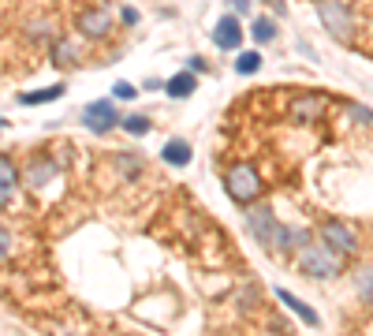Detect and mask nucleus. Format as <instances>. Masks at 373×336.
<instances>
[{"mask_svg": "<svg viewBox=\"0 0 373 336\" xmlns=\"http://www.w3.org/2000/svg\"><path fill=\"white\" fill-rule=\"evenodd\" d=\"M299 265H302V273H310L317 280H328V277L340 273V258L328 243H302L299 247Z\"/></svg>", "mask_w": 373, "mask_h": 336, "instance_id": "1", "label": "nucleus"}, {"mask_svg": "<svg viewBox=\"0 0 373 336\" xmlns=\"http://www.w3.org/2000/svg\"><path fill=\"white\" fill-rule=\"evenodd\" d=\"M224 184H228V195H232L239 205L254 202V198L261 195V176H258L250 164H235L232 172L224 176Z\"/></svg>", "mask_w": 373, "mask_h": 336, "instance_id": "2", "label": "nucleus"}, {"mask_svg": "<svg viewBox=\"0 0 373 336\" xmlns=\"http://www.w3.org/2000/svg\"><path fill=\"white\" fill-rule=\"evenodd\" d=\"M317 16H321V23L328 27L332 37H340V42L351 37V11L343 4H336V0H317Z\"/></svg>", "mask_w": 373, "mask_h": 336, "instance_id": "3", "label": "nucleus"}, {"mask_svg": "<svg viewBox=\"0 0 373 336\" xmlns=\"http://www.w3.org/2000/svg\"><path fill=\"white\" fill-rule=\"evenodd\" d=\"M321 239H325L336 254H355V251H358V236H355V232L343 224V221H325V224H321Z\"/></svg>", "mask_w": 373, "mask_h": 336, "instance_id": "4", "label": "nucleus"}, {"mask_svg": "<svg viewBox=\"0 0 373 336\" xmlns=\"http://www.w3.org/2000/svg\"><path fill=\"white\" fill-rule=\"evenodd\" d=\"M83 120H86L90 131L105 135V131H112V127L119 124V116H116V109H112V101H93V105L83 109Z\"/></svg>", "mask_w": 373, "mask_h": 336, "instance_id": "5", "label": "nucleus"}, {"mask_svg": "<svg viewBox=\"0 0 373 336\" xmlns=\"http://www.w3.org/2000/svg\"><path fill=\"white\" fill-rule=\"evenodd\" d=\"M213 42H217V49H228V53L243 45V27H239V19L235 16L217 19V27H213Z\"/></svg>", "mask_w": 373, "mask_h": 336, "instance_id": "6", "label": "nucleus"}, {"mask_svg": "<svg viewBox=\"0 0 373 336\" xmlns=\"http://www.w3.org/2000/svg\"><path fill=\"white\" fill-rule=\"evenodd\" d=\"M276 224H280V221H276L269 210H250V213H247V228L254 232V239L261 243V247H269V239H273Z\"/></svg>", "mask_w": 373, "mask_h": 336, "instance_id": "7", "label": "nucleus"}, {"mask_svg": "<svg viewBox=\"0 0 373 336\" xmlns=\"http://www.w3.org/2000/svg\"><path fill=\"white\" fill-rule=\"evenodd\" d=\"M109 27H112V16H109V11H101V8H90V11L78 16V30H83L86 37H105Z\"/></svg>", "mask_w": 373, "mask_h": 336, "instance_id": "8", "label": "nucleus"}, {"mask_svg": "<svg viewBox=\"0 0 373 336\" xmlns=\"http://www.w3.org/2000/svg\"><path fill=\"white\" fill-rule=\"evenodd\" d=\"M276 299L284 303V306L291 310V314H299V318H302V325H310V329H317V325H321V318H317V310H310V306H306V303L299 299V295H291L288 288H276Z\"/></svg>", "mask_w": 373, "mask_h": 336, "instance_id": "9", "label": "nucleus"}, {"mask_svg": "<svg viewBox=\"0 0 373 336\" xmlns=\"http://www.w3.org/2000/svg\"><path fill=\"white\" fill-rule=\"evenodd\" d=\"M16 187H19V172H16V164H11L8 157H0V205L11 202Z\"/></svg>", "mask_w": 373, "mask_h": 336, "instance_id": "10", "label": "nucleus"}, {"mask_svg": "<svg viewBox=\"0 0 373 336\" xmlns=\"http://www.w3.org/2000/svg\"><path fill=\"white\" fill-rule=\"evenodd\" d=\"M194 86H198L194 71H179V75H172V79L165 83V90H168L172 97H191V94H194Z\"/></svg>", "mask_w": 373, "mask_h": 336, "instance_id": "11", "label": "nucleus"}, {"mask_svg": "<svg viewBox=\"0 0 373 336\" xmlns=\"http://www.w3.org/2000/svg\"><path fill=\"white\" fill-rule=\"evenodd\" d=\"M161 157L168 161V164H191V142H183V138H172L168 146L161 150Z\"/></svg>", "mask_w": 373, "mask_h": 336, "instance_id": "12", "label": "nucleus"}, {"mask_svg": "<svg viewBox=\"0 0 373 336\" xmlns=\"http://www.w3.org/2000/svg\"><path fill=\"white\" fill-rule=\"evenodd\" d=\"M57 176V164L52 161H37L34 168H26V187H42L45 179H52Z\"/></svg>", "mask_w": 373, "mask_h": 336, "instance_id": "13", "label": "nucleus"}, {"mask_svg": "<svg viewBox=\"0 0 373 336\" xmlns=\"http://www.w3.org/2000/svg\"><path fill=\"white\" fill-rule=\"evenodd\" d=\"M64 94V83L60 86H45V90H34V94H23L19 101L23 105H45V101H57Z\"/></svg>", "mask_w": 373, "mask_h": 336, "instance_id": "14", "label": "nucleus"}, {"mask_svg": "<svg viewBox=\"0 0 373 336\" xmlns=\"http://www.w3.org/2000/svg\"><path fill=\"white\" fill-rule=\"evenodd\" d=\"M250 34H254V42H258V45H265V42H273V37H276V23H273V19H265V16H258V19H254V27H250Z\"/></svg>", "mask_w": 373, "mask_h": 336, "instance_id": "15", "label": "nucleus"}, {"mask_svg": "<svg viewBox=\"0 0 373 336\" xmlns=\"http://www.w3.org/2000/svg\"><path fill=\"white\" fill-rule=\"evenodd\" d=\"M261 68V56L258 53H239V60H235V71L239 75H254Z\"/></svg>", "mask_w": 373, "mask_h": 336, "instance_id": "16", "label": "nucleus"}, {"mask_svg": "<svg viewBox=\"0 0 373 336\" xmlns=\"http://www.w3.org/2000/svg\"><path fill=\"white\" fill-rule=\"evenodd\" d=\"M119 127H124V131L127 135H146V131H150V120H146V116H127V120H119Z\"/></svg>", "mask_w": 373, "mask_h": 336, "instance_id": "17", "label": "nucleus"}, {"mask_svg": "<svg viewBox=\"0 0 373 336\" xmlns=\"http://www.w3.org/2000/svg\"><path fill=\"white\" fill-rule=\"evenodd\" d=\"M358 295H362V303H369V306H373V269L358 273Z\"/></svg>", "mask_w": 373, "mask_h": 336, "instance_id": "18", "label": "nucleus"}, {"mask_svg": "<svg viewBox=\"0 0 373 336\" xmlns=\"http://www.w3.org/2000/svg\"><path fill=\"white\" fill-rule=\"evenodd\" d=\"M112 94H116L119 101H131V97H135V86H131V83H116Z\"/></svg>", "mask_w": 373, "mask_h": 336, "instance_id": "19", "label": "nucleus"}, {"mask_svg": "<svg viewBox=\"0 0 373 336\" xmlns=\"http://www.w3.org/2000/svg\"><path fill=\"white\" fill-rule=\"evenodd\" d=\"M314 112H317V101H302V105H295V116H299V120H310Z\"/></svg>", "mask_w": 373, "mask_h": 336, "instance_id": "20", "label": "nucleus"}, {"mask_svg": "<svg viewBox=\"0 0 373 336\" xmlns=\"http://www.w3.org/2000/svg\"><path fill=\"white\" fill-rule=\"evenodd\" d=\"M8 254H11V236H8L4 228H0V262H4Z\"/></svg>", "mask_w": 373, "mask_h": 336, "instance_id": "21", "label": "nucleus"}, {"mask_svg": "<svg viewBox=\"0 0 373 336\" xmlns=\"http://www.w3.org/2000/svg\"><path fill=\"white\" fill-rule=\"evenodd\" d=\"M351 116H355V120H362V124H373V112L362 109V105H351Z\"/></svg>", "mask_w": 373, "mask_h": 336, "instance_id": "22", "label": "nucleus"}, {"mask_svg": "<svg viewBox=\"0 0 373 336\" xmlns=\"http://www.w3.org/2000/svg\"><path fill=\"white\" fill-rule=\"evenodd\" d=\"M228 8H235L239 16H247V11H250V0H228Z\"/></svg>", "mask_w": 373, "mask_h": 336, "instance_id": "23", "label": "nucleus"}, {"mask_svg": "<svg viewBox=\"0 0 373 336\" xmlns=\"http://www.w3.org/2000/svg\"><path fill=\"white\" fill-rule=\"evenodd\" d=\"M186 64H191V71H206V60H202V56H191Z\"/></svg>", "mask_w": 373, "mask_h": 336, "instance_id": "24", "label": "nucleus"}, {"mask_svg": "<svg viewBox=\"0 0 373 336\" xmlns=\"http://www.w3.org/2000/svg\"><path fill=\"white\" fill-rule=\"evenodd\" d=\"M0 127H4V120H0Z\"/></svg>", "mask_w": 373, "mask_h": 336, "instance_id": "25", "label": "nucleus"}]
</instances>
